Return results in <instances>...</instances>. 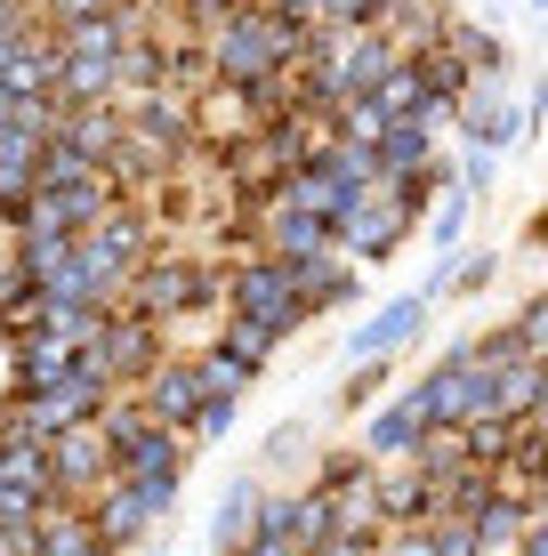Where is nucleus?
<instances>
[{"mask_svg":"<svg viewBox=\"0 0 548 556\" xmlns=\"http://www.w3.org/2000/svg\"><path fill=\"white\" fill-rule=\"evenodd\" d=\"M234 315H251V323H267V331L282 339L307 306H298V282H291V266L267 258V266H242V282H234Z\"/></svg>","mask_w":548,"mask_h":556,"instance_id":"nucleus-1","label":"nucleus"},{"mask_svg":"<svg viewBox=\"0 0 548 556\" xmlns=\"http://www.w3.org/2000/svg\"><path fill=\"white\" fill-rule=\"evenodd\" d=\"M49 492H89V484H105V476H122L113 468V444L98 428H65V435H49Z\"/></svg>","mask_w":548,"mask_h":556,"instance_id":"nucleus-2","label":"nucleus"},{"mask_svg":"<svg viewBox=\"0 0 548 556\" xmlns=\"http://www.w3.org/2000/svg\"><path fill=\"white\" fill-rule=\"evenodd\" d=\"M211 65H218V73H242V81H267V65H275V25H267V16H226Z\"/></svg>","mask_w":548,"mask_h":556,"instance_id":"nucleus-3","label":"nucleus"},{"mask_svg":"<svg viewBox=\"0 0 548 556\" xmlns=\"http://www.w3.org/2000/svg\"><path fill=\"white\" fill-rule=\"evenodd\" d=\"M105 186L98 178H73V186H41V194H33V218L41 226H56V235H89V226L105 218Z\"/></svg>","mask_w":548,"mask_h":556,"instance_id":"nucleus-4","label":"nucleus"},{"mask_svg":"<svg viewBox=\"0 0 548 556\" xmlns=\"http://www.w3.org/2000/svg\"><path fill=\"white\" fill-rule=\"evenodd\" d=\"M420 315H428V306H420V299H395V306H380V315H371V323H364V331H355V339H347V355H355V363H380L387 348H404V339H411V331H420Z\"/></svg>","mask_w":548,"mask_h":556,"instance_id":"nucleus-5","label":"nucleus"},{"mask_svg":"<svg viewBox=\"0 0 548 556\" xmlns=\"http://www.w3.org/2000/svg\"><path fill=\"white\" fill-rule=\"evenodd\" d=\"M211 299V282L194 275V266H145V282H138V306H145V323L169 315V306H202Z\"/></svg>","mask_w":548,"mask_h":556,"instance_id":"nucleus-6","label":"nucleus"},{"mask_svg":"<svg viewBox=\"0 0 548 556\" xmlns=\"http://www.w3.org/2000/svg\"><path fill=\"white\" fill-rule=\"evenodd\" d=\"M154 516H162V508L145 501L138 484H122V476H113V492H105V508H98V532H105V548H122V541H138Z\"/></svg>","mask_w":548,"mask_h":556,"instance_id":"nucleus-7","label":"nucleus"},{"mask_svg":"<svg viewBox=\"0 0 548 556\" xmlns=\"http://www.w3.org/2000/svg\"><path fill=\"white\" fill-rule=\"evenodd\" d=\"M420 162H428L420 122H387L380 138H371V169H380V178H420Z\"/></svg>","mask_w":548,"mask_h":556,"instance_id":"nucleus-8","label":"nucleus"},{"mask_svg":"<svg viewBox=\"0 0 548 556\" xmlns=\"http://www.w3.org/2000/svg\"><path fill=\"white\" fill-rule=\"evenodd\" d=\"M56 49H65V56H98V65H122V49H129V25H122V16H81V25H65V33H56Z\"/></svg>","mask_w":548,"mask_h":556,"instance_id":"nucleus-9","label":"nucleus"},{"mask_svg":"<svg viewBox=\"0 0 548 556\" xmlns=\"http://www.w3.org/2000/svg\"><path fill=\"white\" fill-rule=\"evenodd\" d=\"M194 412H202V379L186 371V363H178V371L162 363V371H154V428H186Z\"/></svg>","mask_w":548,"mask_h":556,"instance_id":"nucleus-10","label":"nucleus"},{"mask_svg":"<svg viewBox=\"0 0 548 556\" xmlns=\"http://www.w3.org/2000/svg\"><path fill=\"white\" fill-rule=\"evenodd\" d=\"M251 516H258V484H234L218 501V516H211V548L218 556H242V548H251Z\"/></svg>","mask_w":548,"mask_h":556,"instance_id":"nucleus-11","label":"nucleus"},{"mask_svg":"<svg viewBox=\"0 0 548 556\" xmlns=\"http://www.w3.org/2000/svg\"><path fill=\"white\" fill-rule=\"evenodd\" d=\"M65 371H81V363H73V348H65V339H56V331L25 339V355H16V379H25L33 395H41V388H56V379H65Z\"/></svg>","mask_w":548,"mask_h":556,"instance_id":"nucleus-12","label":"nucleus"},{"mask_svg":"<svg viewBox=\"0 0 548 556\" xmlns=\"http://www.w3.org/2000/svg\"><path fill=\"white\" fill-rule=\"evenodd\" d=\"M89 371H154V323L105 331V355H89Z\"/></svg>","mask_w":548,"mask_h":556,"instance_id":"nucleus-13","label":"nucleus"},{"mask_svg":"<svg viewBox=\"0 0 548 556\" xmlns=\"http://www.w3.org/2000/svg\"><path fill=\"white\" fill-rule=\"evenodd\" d=\"M33 556H113L98 525H81V516H41V541H33Z\"/></svg>","mask_w":548,"mask_h":556,"instance_id":"nucleus-14","label":"nucleus"},{"mask_svg":"<svg viewBox=\"0 0 548 556\" xmlns=\"http://www.w3.org/2000/svg\"><path fill=\"white\" fill-rule=\"evenodd\" d=\"M56 81H65V105H98L113 89V65H98V56H56Z\"/></svg>","mask_w":548,"mask_h":556,"instance_id":"nucleus-15","label":"nucleus"},{"mask_svg":"<svg viewBox=\"0 0 548 556\" xmlns=\"http://www.w3.org/2000/svg\"><path fill=\"white\" fill-rule=\"evenodd\" d=\"M275 242H282V251H291V258H282V266H298V258H307V251H323V242H331V218H315V210H282V226H275Z\"/></svg>","mask_w":548,"mask_h":556,"instance_id":"nucleus-16","label":"nucleus"},{"mask_svg":"<svg viewBox=\"0 0 548 556\" xmlns=\"http://www.w3.org/2000/svg\"><path fill=\"white\" fill-rule=\"evenodd\" d=\"M347 218H355V210H347ZM395 235H404V218H395V210H371V218H355V226H347V242H355L364 258H387V251H395Z\"/></svg>","mask_w":548,"mask_h":556,"instance_id":"nucleus-17","label":"nucleus"},{"mask_svg":"<svg viewBox=\"0 0 548 556\" xmlns=\"http://www.w3.org/2000/svg\"><path fill=\"white\" fill-rule=\"evenodd\" d=\"M420 435H428V428H420V412H411V395H404V404H395L380 428H371V452H411Z\"/></svg>","mask_w":548,"mask_h":556,"instance_id":"nucleus-18","label":"nucleus"},{"mask_svg":"<svg viewBox=\"0 0 548 556\" xmlns=\"http://www.w3.org/2000/svg\"><path fill=\"white\" fill-rule=\"evenodd\" d=\"M380 508H387V516H420V508H436V484H428V468H420V476H395V484H380Z\"/></svg>","mask_w":548,"mask_h":556,"instance_id":"nucleus-19","label":"nucleus"},{"mask_svg":"<svg viewBox=\"0 0 548 556\" xmlns=\"http://www.w3.org/2000/svg\"><path fill=\"white\" fill-rule=\"evenodd\" d=\"M267 348H275V331H267V323L234 315V331H226V355H234L242 371H258V363H267Z\"/></svg>","mask_w":548,"mask_h":556,"instance_id":"nucleus-20","label":"nucleus"},{"mask_svg":"<svg viewBox=\"0 0 548 556\" xmlns=\"http://www.w3.org/2000/svg\"><path fill=\"white\" fill-rule=\"evenodd\" d=\"M468 129H476V146H508L517 138V113H508L500 98H476L468 105Z\"/></svg>","mask_w":548,"mask_h":556,"instance_id":"nucleus-21","label":"nucleus"},{"mask_svg":"<svg viewBox=\"0 0 548 556\" xmlns=\"http://www.w3.org/2000/svg\"><path fill=\"white\" fill-rule=\"evenodd\" d=\"M194 379H202V404H211V395H226V404H234V395H242V388H251V371H242V363H234V355H211V363H202V371H194Z\"/></svg>","mask_w":548,"mask_h":556,"instance_id":"nucleus-22","label":"nucleus"},{"mask_svg":"<svg viewBox=\"0 0 548 556\" xmlns=\"http://www.w3.org/2000/svg\"><path fill=\"white\" fill-rule=\"evenodd\" d=\"M468 452H476V468L500 459L508 452V412H476V419H468Z\"/></svg>","mask_w":548,"mask_h":556,"instance_id":"nucleus-23","label":"nucleus"},{"mask_svg":"<svg viewBox=\"0 0 548 556\" xmlns=\"http://www.w3.org/2000/svg\"><path fill=\"white\" fill-rule=\"evenodd\" d=\"M98 435L113 444V459H122V452H129V444H138V435H145V419H138V404H113V412L98 419Z\"/></svg>","mask_w":548,"mask_h":556,"instance_id":"nucleus-24","label":"nucleus"},{"mask_svg":"<svg viewBox=\"0 0 548 556\" xmlns=\"http://www.w3.org/2000/svg\"><path fill=\"white\" fill-rule=\"evenodd\" d=\"M428 556H484V548L468 525H444V532H428Z\"/></svg>","mask_w":548,"mask_h":556,"instance_id":"nucleus-25","label":"nucleus"},{"mask_svg":"<svg viewBox=\"0 0 548 556\" xmlns=\"http://www.w3.org/2000/svg\"><path fill=\"white\" fill-rule=\"evenodd\" d=\"M347 129H355V138H380V129H387L380 98H355V105H347Z\"/></svg>","mask_w":548,"mask_h":556,"instance_id":"nucleus-26","label":"nucleus"},{"mask_svg":"<svg viewBox=\"0 0 548 556\" xmlns=\"http://www.w3.org/2000/svg\"><path fill=\"white\" fill-rule=\"evenodd\" d=\"M460 226H468V202H460V194H444V210H436V242H444V251L460 242Z\"/></svg>","mask_w":548,"mask_h":556,"instance_id":"nucleus-27","label":"nucleus"},{"mask_svg":"<svg viewBox=\"0 0 548 556\" xmlns=\"http://www.w3.org/2000/svg\"><path fill=\"white\" fill-rule=\"evenodd\" d=\"M56 25H81V16H105V0H49Z\"/></svg>","mask_w":548,"mask_h":556,"instance_id":"nucleus-28","label":"nucleus"},{"mask_svg":"<svg viewBox=\"0 0 548 556\" xmlns=\"http://www.w3.org/2000/svg\"><path fill=\"white\" fill-rule=\"evenodd\" d=\"M371 9H380V0H323V16H331V25H364Z\"/></svg>","mask_w":548,"mask_h":556,"instance_id":"nucleus-29","label":"nucleus"},{"mask_svg":"<svg viewBox=\"0 0 548 556\" xmlns=\"http://www.w3.org/2000/svg\"><path fill=\"white\" fill-rule=\"evenodd\" d=\"M517 541H524L517 556H548V532H540V525H524V532H517Z\"/></svg>","mask_w":548,"mask_h":556,"instance_id":"nucleus-30","label":"nucleus"},{"mask_svg":"<svg viewBox=\"0 0 548 556\" xmlns=\"http://www.w3.org/2000/svg\"><path fill=\"white\" fill-rule=\"evenodd\" d=\"M298 9H307V0H275V16H298Z\"/></svg>","mask_w":548,"mask_h":556,"instance_id":"nucleus-31","label":"nucleus"},{"mask_svg":"<svg viewBox=\"0 0 548 556\" xmlns=\"http://www.w3.org/2000/svg\"><path fill=\"white\" fill-rule=\"evenodd\" d=\"M242 556H298V548H242Z\"/></svg>","mask_w":548,"mask_h":556,"instance_id":"nucleus-32","label":"nucleus"}]
</instances>
